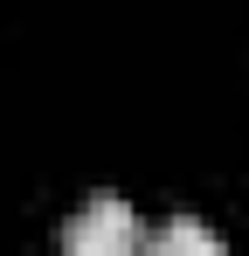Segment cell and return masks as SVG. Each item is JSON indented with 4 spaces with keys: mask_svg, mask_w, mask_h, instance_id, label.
<instances>
[{
    "mask_svg": "<svg viewBox=\"0 0 249 256\" xmlns=\"http://www.w3.org/2000/svg\"><path fill=\"white\" fill-rule=\"evenodd\" d=\"M62 250H76V256H132L138 250V222H132V208H124L118 194H97L62 228Z\"/></svg>",
    "mask_w": 249,
    "mask_h": 256,
    "instance_id": "6da1fadb",
    "label": "cell"
},
{
    "mask_svg": "<svg viewBox=\"0 0 249 256\" xmlns=\"http://www.w3.org/2000/svg\"><path fill=\"white\" fill-rule=\"evenodd\" d=\"M152 250H160V256H214V250H222V236L201 228V222H187V214H173L160 236H152Z\"/></svg>",
    "mask_w": 249,
    "mask_h": 256,
    "instance_id": "7a4b0ae2",
    "label": "cell"
}]
</instances>
